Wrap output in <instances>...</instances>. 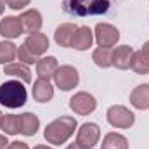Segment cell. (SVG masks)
<instances>
[{
  "instance_id": "1",
  "label": "cell",
  "mask_w": 149,
  "mask_h": 149,
  "mask_svg": "<svg viewBox=\"0 0 149 149\" xmlns=\"http://www.w3.org/2000/svg\"><path fill=\"white\" fill-rule=\"evenodd\" d=\"M76 127H78V123H76V120L73 116H59V118H56L54 121H50L45 127L43 139L49 144L61 146L74 134Z\"/></svg>"
},
{
  "instance_id": "2",
  "label": "cell",
  "mask_w": 149,
  "mask_h": 149,
  "mask_svg": "<svg viewBox=\"0 0 149 149\" xmlns=\"http://www.w3.org/2000/svg\"><path fill=\"white\" fill-rule=\"evenodd\" d=\"M111 0H63V9L66 14L74 17L102 16L109 10Z\"/></svg>"
},
{
  "instance_id": "3",
  "label": "cell",
  "mask_w": 149,
  "mask_h": 149,
  "mask_svg": "<svg viewBox=\"0 0 149 149\" xmlns=\"http://www.w3.org/2000/svg\"><path fill=\"white\" fill-rule=\"evenodd\" d=\"M28 92L21 80H7L0 85V104L10 109H17L26 104Z\"/></svg>"
},
{
  "instance_id": "4",
  "label": "cell",
  "mask_w": 149,
  "mask_h": 149,
  "mask_svg": "<svg viewBox=\"0 0 149 149\" xmlns=\"http://www.w3.org/2000/svg\"><path fill=\"white\" fill-rule=\"evenodd\" d=\"M106 118L109 121V125L114 128H130L135 121V114L130 111L128 108L125 106H111L108 113H106Z\"/></svg>"
},
{
  "instance_id": "5",
  "label": "cell",
  "mask_w": 149,
  "mask_h": 149,
  "mask_svg": "<svg viewBox=\"0 0 149 149\" xmlns=\"http://www.w3.org/2000/svg\"><path fill=\"white\" fill-rule=\"evenodd\" d=\"M54 81L57 85V88L68 92V90H73L74 87L78 85L80 81V74H78V70L70 66V64H64V66H59L57 71L54 74Z\"/></svg>"
},
{
  "instance_id": "6",
  "label": "cell",
  "mask_w": 149,
  "mask_h": 149,
  "mask_svg": "<svg viewBox=\"0 0 149 149\" xmlns=\"http://www.w3.org/2000/svg\"><path fill=\"white\" fill-rule=\"evenodd\" d=\"M70 108H71V111H74L80 116H87V114L95 111L97 101L88 92H76L73 97L70 99Z\"/></svg>"
},
{
  "instance_id": "7",
  "label": "cell",
  "mask_w": 149,
  "mask_h": 149,
  "mask_svg": "<svg viewBox=\"0 0 149 149\" xmlns=\"http://www.w3.org/2000/svg\"><path fill=\"white\" fill-rule=\"evenodd\" d=\"M94 40L97 42L99 47H106V49H111L118 43L120 40V31L108 23H99L94 30Z\"/></svg>"
},
{
  "instance_id": "8",
  "label": "cell",
  "mask_w": 149,
  "mask_h": 149,
  "mask_svg": "<svg viewBox=\"0 0 149 149\" xmlns=\"http://www.w3.org/2000/svg\"><path fill=\"white\" fill-rule=\"evenodd\" d=\"M101 137V128L95 123H83L76 132V144L85 149H92Z\"/></svg>"
},
{
  "instance_id": "9",
  "label": "cell",
  "mask_w": 149,
  "mask_h": 149,
  "mask_svg": "<svg viewBox=\"0 0 149 149\" xmlns=\"http://www.w3.org/2000/svg\"><path fill=\"white\" fill-rule=\"evenodd\" d=\"M19 23H21V28H23V33H28V35H33L38 33L43 21H42V14L38 12L37 9H30L26 12H23L19 16Z\"/></svg>"
},
{
  "instance_id": "10",
  "label": "cell",
  "mask_w": 149,
  "mask_h": 149,
  "mask_svg": "<svg viewBox=\"0 0 149 149\" xmlns=\"http://www.w3.org/2000/svg\"><path fill=\"white\" fill-rule=\"evenodd\" d=\"M31 95L37 102H49L52 97H54V87L50 85L49 80H43V78H38L37 81L33 83V88H31Z\"/></svg>"
},
{
  "instance_id": "11",
  "label": "cell",
  "mask_w": 149,
  "mask_h": 149,
  "mask_svg": "<svg viewBox=\"0 0 149 149\" xmlns=\"http://www.w3.org/2000/svg\"><path fill=\"white\" fill-rule=\"evenodd\" d=\"M130 104L135 109H149V83L137 85L132 92H130Z\"/></svg>"
},
{
  "instance_id": "12",
  "label": "cell",
  "mask_w": 149,
  "mask_h": 149,
  "mask_svg": "<svg viewBox=\"0 0 149 149\" xmlns=\"http://www.w3.org/2000/svg\"><path fill=\"white\" fill-rule=\"evenodd\" d=\"M94 43V33L88 26H78L76 31H74V37H73V47L74 50H87L90 49Z\"/></svg>"
},
{
  "instance_id": "13",
  "label": "cell",
  "mask_w": 149,
  "mask_h": 149,
  "mask_svg": "<svg viewBox=\"0 0 149 149\" xmlns=\"http://www.w3.org/2000/svg\"><path fill=\"white\" fill-rule=\"evenodd\" d=\"M24 45L28 47V50L33 54V56H42V54H45L47 52V49H49V38L47 35H43V33H33V35H28L26 40H24Z\"/></svg>"
},
{
  "instance_id": "14",
  "label": "cell",
  "mask_w": 149,
  "mask_h": 149,
  "mask_svg": "<svg viewBox=\"0 0 149 149\" xmlns=\"http://www.w3.org/2000/svg\"><path fill=\"white\" fill-rule=\"evenodd\" d=\"M0 35L3 38H17L19 35H23L19 17L5 16L3 19H0Z\"/></svg>"
},
{
  "instance_id": "15",
  "label": "cell",
  "mask_w": 149,
  "mask_h": 149,
  "mask_svg": "<svg viewBox=\"0 0 149 149\" xmlns=\"http://www.w3.org/2000/svg\"><path fill=\"white\" fill-rule=\"evenodd\" d=\"M134 50L128 45H120L113 50V66L116 70H128L132 63Z\"/></svg>"
},
{
  "instance_id": "16",
  "label": "cell",
  "mask_w": 149,
  "mask_h": 149,
  "mask_svg": "<svg viewBox=\"0 0 149 149\" xmlns=\"http://www.w3.org/2000/svg\"><path fill=\"white\" fill-rule=\"evenodd\" d=\"M76 24L73 23H63L61 26H57L56 33H54V40L59 47H71L73 43V37L76 31Z\"/></svg>"
},
{
  "instance_id": "17",
  "label": "cell",
  "mask_w": 149,
  "mask_h": 149,
  "mask_svg": "<svg viewBox=\"0 0 149 149\" xmlns=\"http://www.w3.org/2000/svg\"><path fill=\"white\" fill-rule=\"evenodd\" d=\"M59 64H57V59L52 57V56H47V57H40L37 61V74L38 78H43V80H49L54 78V74L57 71Z\"/></svg>"
},
{
  "instance_id": "18",
  "label": "cell",
  "mask_w": 149,
  "mask_h": 149,
  "mask_svg": "<svg viewBox=\"0 0 149 149\" xmlns=\"http://www.w3.org/2000/svg\"><path fill=\"white\" fill-rule=\"evenodd\" d=\"M3 73L16 78V80H21L23 83H31V71L28 68V64H23V63H10V64H5L3 66Z\"/></svg>"
},
{
  "instance_id": "19",
  "label": "cell",
  "mask_w": 149,
  "mask_h": 149,
  "mask_svg": "<svg viewBox=\"0 0 149 149\" xmlns=\"http://www.w3.org/2000/svg\"><path fill=\"white\" fill-rule=\"evenodd\" d=\"M21 116V134L26 137L35 135L40 128V120L35 113H23Z\"/></svg>"
},
{
  "instance_id": "20",
  "label": "cell",
  "mask_w": 149,
  "mask_h": 149,
  "mask_svg": "<svg viewBox=\"0 0 149 149\" xmlns=\"http://www.w3.org/2000/svg\"><path fill=\"white\" fill-rule=\"evenodd\" d=\"M0 128L5 135H17L21 134V116L17 114H3L0 121Z\"/></svg>"
},
{
  "instance_id": "21",
  "label": "cell",
  "mask_w": 149,
  "mask_h": 149,
  "mask_svg": "<svg viewBox=\"0 0 149 149\" xmlns=\"http://www.w3.org/2000/svg\"><path fill=\"white\" fill-rule=\"evenodd\" d=\"M101 149H128V141H127V137H123L121 134L109 132V134L102 139Z\"/></svg>"
},
{
  "instance_id": "22",
  "label": "cell",
  "mask_w": 149,
  "mask_h": 149,
  "mask_svg": "<svg viewBox=\"0 0 149 149\" xmlns=\"http://www.w3.org/2000/svg\"><path fill=\"white\" fill-rule=\"evenodd\" d=\"M92 61L95 63V66H99L102 70L109 68V66H113V50L111 49H106V47L95 49L94 54H92Z\"/></svg>"
},
{
  "instance_id": "23",
  "label": "cell",
  "mask_w": 149,
  "mask_h": 149,
  "mask_svg": "<svg viewBox=\"0 0 149 149\" xmlns=\"http://www.w3.org/2000/svg\"><path fill=\"white\" fill-rule=\"evenodd\" d=\"M17 56V49L12 42H0V64H10Z\"/></svg>"
},
{
  "instance_id": "24",
  "label": "cell",
  "mask_w": 149,
  "mask_h": 149,
  "mask_svg": "<svg viewBox=\"0 0 149 149\" xmlns=\"http://www.w3.org/2000/svg\"><path fill=\"white\" fill-rule=\"evenodd\" d=\"M130 68H132L137 74H149V61L144 57V54H142L141 50H139V52H134Z\"/></svg>"
},
{
  "instance_id": "25",
  "label": "cell",
  "mask_w": 149,
  "mask_h": 149,
  "mask_svg": "<svg viewBox=\"0 0 149 149\" xmlns=\"http://www.w3.org/2000/svg\"><path fill=\"white\" fill-rule=\"evenodd\" d=\"M17 59L23 63V64H33V63H37V56H33L30 50H28V47L23 43L19 49H17Z\"/></svg>"
},
{
  "instance_id": "26",
  "label": "cell",
  "mask_w": 149,
  "mask_h": 149,
  "mask_svg": "<svg viewBox=\"0 0 149 149\" xmlns=\"http://www.w3.org/2000/svg\"><path fill=\"white\" fill-rule=\"evenodd\" d=\"M30 2H31V0H5L7 7L12 9V10H21V9H24L26 5H30Z\"/></svg>"
},
{
  "instance_id": "27",
  "label": "cell",
  "mask_w": 149,
  "mask_h": 149,
  "mask_svg": "<svg viewBox=\"0 0 149 149\" xmlns=\"http://www.w3.org/2000/svg\"><path fill=\"white\" fill-rule=\"evenodd\" d=\"M7 149H30L26 142H19V141H14V142H9Z\"/></svg>"
},
{
  "instance_id": "28",
  "label": "cell",
  "mask_w": 149,
  "mask_h": 149,
  "mask_svg": "<svg viewBox=\"0 0 149 149\" xmlns=\"http://www.w3.org/2000/svg\"><path fill=\"white\" fill-rule=\"evenodd\" d=\"M7 146H9L7 135H2V134H0V149H7Z\"/></svg>"
},
{
  "instance_id": "29",
  "label": "cell",
  "mask_w": 149,
  "mask_h": 149,
  "mask_svg": "<svg viewBox=\"0 0 149 149\" xmlns=\"http://www.w3.org/2000/svg\"><path fill=\"white\" fill-rule=\"evenodd\" d=\"M141 52L144 54V57H146V59L149 61V40L146 42V43H144V45H142V49H141Z\"/></svg>"
},
{
  "instance_id": "30",
  "label": "cell",
  "mask_w": 149,
  "mask_h": 149,
  "mask_svg": "<svg viewBox=\"0 0 149 149\" xmlns=\"http://www.w3.org/2000/svg\"><path fill=\"white\" fill-rule=\"evenodd\" d=\"M66 149H85V148H81L80 144H76V142H74V144H70V146H68Z\"/></svg>"
},
{
  "instance_id": "31",
  "label": "cell",
  "mask_w": 149,
  "mask_h": 149,
  "mask_svg": "<svg viewBox=\"0 0 149 149\" xmlns=\"http://www.w3.org/2000/svg\"><path fill=\"white\" fill-rule=\"evenodd\" d=\"M3 10H5V0H0V16L3 14Z\"/></svg>"
},
{
  "instance_id": "32",
  "label": "cell",
  "mask_w": 149,
  "mask_h": 149,
  "mask_svg": "<svg viewBox=\"0 0 149 149\" xmlns=\"http://www.w3.org/2000/svg\"><path fill=\"white\" fill-rule=\"evenodd\" d=\"M33 149H52L50 146H35Z\"/></svg>"
},
{
  "instance_id": "33",
  "label": "cell",
  "mask_w": 149,
  "mask_h": 149,
  "mask_svg": "<svg viewBox=\"0 0 149 149\" xmlns=\"http://www.w3.org/2000/svg\"><path fill=\"white\" fill-rule=\"evenodd\" d=\"M2 116H3V114H2V111H0V121H2Z\"/></svg>"
}]
</instances>
